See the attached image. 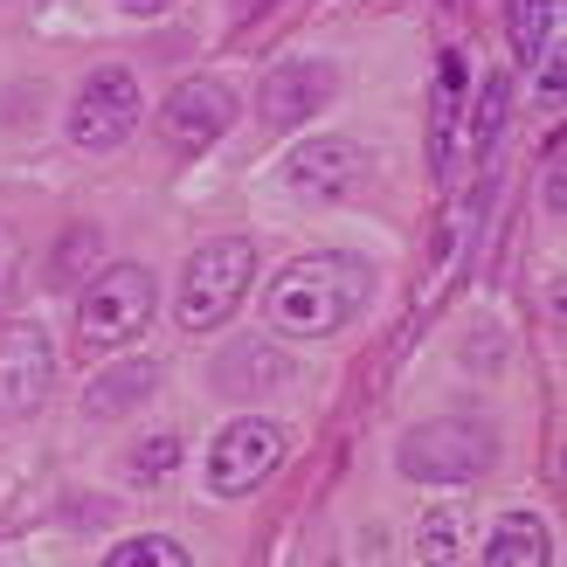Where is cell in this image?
<instances>
[{
    "instance_id": "obj_1",
    "label": "cell",
    "mask_w": 567,
    "mask_h": 567,
    "mask_svg": "<svg viewBox=\"0 0 567 567\" xmlns=\"http://www.w3.org/2000/svg\"><path fill=\"white\" fill-rule=\"evenodd\" d=\"M367 264L360 257H298V264H284L277 277H270V298H264V311H270V326L277 332H291V339H326V332H339L360 311V298H367Z\"/></svg>"
},
{
    "instance_id": "obj_2",
    "label": "cell",
    "mask_w": 567,
    "mask_h": 567,
    "mask_svg": "<svg viewBox=\"0 0 567 567\" xmlns=\"http://www.w3.org/2000/svg\"><path fill=\"white\" fill-rule=\"evenodd\" d=\"M498 457V443L485 422H464V415H436V422H415V430L394 443V464L415 485H471L477 471Z\"/></svg>"
},
{
    "instance_id": "obj_3",
    "label": "cell",
    "mask_w": 567,
    "mask_h": 567,
    "mask_svg": "<svg viewBox=\"0 0 567 567\" xmlns=\"http://www.w3.org/2000/svg\"><path fill=\"white\" fill-rule=\"evenodd\" d=\"M249 270H257V249H249L243 236L202 243V249L187 257V277H181V326H187V332H215V326L243 305Z\"/></svg>"
},
{
    "instance_id": "obj_4",
    "label": "cell",
    "mask_w": 567,
    "mask_h": 567,
    "mask_svg": "<svg viewBox=\"0 0 567 567\" xmlns=\"http://www.w3.org/2000/svg\"><path fill=\"white\" fill-rule=\"evenodd\" d=\"M146 319H153V270L111 264L83 284V305H76L83 347H125L132 332H146Z\"/></svg>"
},
{
    "instance_id": "obj_5",
    "label": "cell",
    "mask_w": 567,
    "mask_h": 567,
    "mask_svg": "<svg viewBox=\"0 0 567 567\" xmlns=\"http://www.w3.org/2000/svg\"><path fill=\"white\" fill-rule=\"evenodd\" d=\"M132 125H138V76L118 70V63L83 76V91L70 104V138L76 146L83 153H118L132 138Z\"/></svg>"
},
{
    "instance_id": "obj_6",
    "label": "cell",
    "mask_w": 567,
    "mask_h": 567,
    "mask_svg": "<svg viewBox=\"0 0 567 567\" xmlns=\"http://www.w3.org/2000/svg\"><path fill=\"white\" fill-rule=\"evenodd\" d=\"M277 464H284V430H277V422H264V415H243L208 450V492L243 498V492H257Z\"/></svg>"
},
{
    "instance_id": "obj_7",
    "label": "cell",
    "mask_w": 567,
    "mask_h": 567,
    "mask_svg": "<svg viewBox=\"0 0 567 567\" xmlns=\"http://www.w3.org/2000/svg\"><path fill=\"white\" fill-rule=\"evenodd\" d=\"M55 381V353L42 326H8L0 332V422H21L49 402Z\"/></svg>"
},
{
    "instance_id": "obj_8",
    "label": "cell",
    "mask_w": 567,
    "mask_h": 567,
    "mask_svg": "<svg viewBox=\"0 0 567 567\" xmlns=\"http://www.w3.org/2000/svg\"><path fill=\"white\" fill-rule=\"evenodd\" d=\"M229 125H236V97H229V83H215V76H187L181 91L159 104V132H166L174 153H208Z\"/></svg>"
},
{
    "instance_id": "obj_9",
    "label": "cell",
    "mask_w": 567,
    "mask_h": 567,
    "mask_svg": "<svg viewBox=\"0 0 567 567\" xmlns=\"http://www.w3.org/2000/svg\"><path fill=\"white\" fill-rule=\"evenodd\" d=\"M332 91H339L332 63H284V70H270V76H264L257 111H264V125H270V132H291V125H305V118H311V111H326V104H332Z\"/></svg>"
},
{
    "instance_id": "obj_10",
    "label": "cell",
    "mask_w": 567,
    "mask_h": 567,
    "mask_svg": "<svg viewBox=\"0 0 567 567\" xmlns=\"http://www.w3.org/2000/svg\"><path fill=\"white\" fill-rule=\"evenodd\" d=\"M360 146L353 138H305V146L284 159V187L305 194V202H339V194H353L360 181Z\"/></svg>"
},
{
    "instance_id": "obj_11",
    "label": "cell",
    "mask_w": 567,
    "mask_h": 567,
    "mask_svg": "<svg viewBox=\"0 0 567 567\" xmlns=\"http://www.w3.org/2000/svg\"><path fill=\"white\" fill-rule=\"evenodd\" d=\"M153 388H159V367L153 360H118V367H104V374L83 388V409H91V415H125V409L146 402Z\"/></svg>"
},
{
    "instance_id": "obj_12",
    "label": "cell",
    "mask_w": 567,
    "mask_h": 567,
    "mask_svg": "<svg viewBox=\"0 0 567 567\" xmlns=\"http://www.w3.org/2000/svg\"><path fill=\"white\" fill-rule=\"evenodd\" d=\"M505 28H513V49H519L526 70H540V63L560 55V8L554 0H513V8H505Z\"/></svg>"
},
{
    "instance_id": "obj_13",
    "label": "cell",
    "mask_w": 567,
    "mask_h": 567,
    "mask_svg": "<svg viewBox=\"0 0 567 567\" xmlns=\"http://www.w3.org/2000/svg\"><path fill=\"white\" fill-rule=\"evenodd\" d=\"M485 560H492V567H547V560H554V540H547V526L533 519V513H513V519L492 526Z\"/></svg>"
},
{
    "instance_id": "obj_14",
    "label": "cell",
    "mask_w": 567,
    "mask_h": 567,
    "mask_svg": "<svg viewBox=\"0 0 567 567\" xmlns=\"http://www.w3.org/2000/svg\"><path fill=\"white\" fill-rule=\"evenodd\" d=\"M277 374H284V353L264 347V339H243V347H229V360L215 367V381L229 388V394H257V388L277 381Z\"/></svg>"
},
{
    "instance_id": "obj_15",
    "label": "cell",
    "mask_w": 567,
    "mask_h": 567,
    "mask_svg": "<svg viewBox=\"0 0 567 567\" xmlns=\"http://www.w3.org/2000/svg\"><path fill=\"white\" fill-rule=\"evenodd\" d=\"M111 567H187V547L166 540V533H138V540L111 547Z\"/></svg>"
},
{
    "instance_id": "obj_16",
    "label": "cell",
    "mask_w": 567,
    "mask_h": 567,
    "mask_svg": "<svg viewBox=\"0 0 567 567\" xmlns=\"http://www.w3.org/2000/svg\"><path fill=\"white\" fill-rule=\"evenodd\" d=\"M97 257H104V236H97V229H70L63 249H55V264H49V277H55V284H76Z\"/></svg>"
},
{
    "instance_id": "obj_17",
    "label": "cell",
    "mask_w": 567,
    "mask_h": 567,
    "mask_svg": "<svg viewBox=\"0 0 567 567\" xmlns=\"http://www.w3.org/2000/svg\"><path fill=\"white\" fill-rule=\"evenodd\" d=\"M174 464H181V436H146V443L132 450V477H138V485H153V477H166Z\"/></svg>"
},
{
    "instance_id": "obj_18",
    "label": "cell",
    "mask_w": 567,
    "mask_h": 567,
    "mask_svg": "<svg viewBox=\"0 0 567 567\" xmlns=\"http://www.w3.org/2000/svg\"><path fill=\"white\" fill-rule=\"evenodd\" d=\"M415 554L422 560H457V519L430 513V519H422V533H415Z\"/></svg>"
},
{
    "instance_id": "obj_19",
    "label": "cell",
    "mask_w": 567,
    "mask_h": 567,
    "mask_svg": "<svg viewBox=\"0 0 567 567\" xmlns=\"http://www.w3.org/2000/svg\"><path fill=\"white\" fill-rule=\"evenodd\" d=\"M498 118H505V76H492L485 104H477V138H498Z\"/></svg>"
},
{
    "instance_id": "obj_20",
    "label": "cell",
    "mask_w": 567,
    "mask_h": 567,
    "mask_svg": "<svg viewBox=\"0 0 567 567\" xmlns=\"http://www.w3.org/2000/svg\"><path fill=\"white\" fill-rule=\"evenodd\" d=\"M14 277H21V243H14L8 221H0V298L14 291Z\"/></svg>"
},
{
    "instance_id": "obj_21",
    "label": "cell",
    "mask_w": 567,
    "mask_h": 567,
    "mask_svg": "<svg viewBox=\"0 0 567 567\" xmlns=\"http://www.w3.org/2000/svg\"><path fill=\"white\" fill-rule=\"evenodd\" d=\"M547 208H560V146H554V159H547Z\"/></svg>"
},
{
    "instance_id": "obj_22",
    "label": "cell",
    "mask_w": 567,
    "mask_h": 567,
    "mask_svg": "<svg viewBox=\"0 0 567 567\" xmlns=\"http://www.w3.org/2000/svg\"><path fill=\"white\" fill-rule=\"evenodd\" d=\"M118 8H125V14H166L174 0H118Z\"/></svg>"
},
{
    "instance_id": "obj_23",
    "label": "cell",
    "mask_w": 567,
    "mask_h": 567,
    "mask_svg": "<svg viewBox=\"0 0 567 567\" xmlns=\"http://www.w3.org/2000/svg\"><path fill=\"white\" fill-rule=\"evenodd\" d=\"M229 8H236V21H249V14H257V8H264V0H229Z\"/></svg>"
}]
</instances>
